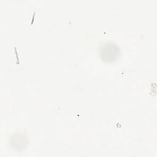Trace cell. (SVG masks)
<instances>
[{
    "label": "cell",
    "mask_w": 157,
    "mask_h": 157,
    "mask_svg": "<svg viewBox=\"0 0 157 157\" xmlns=\"http://www.w3.org/2000/svg\"><path fill=\"white\" fill-rule=\"evenodd\" d=\"M110 53L108 58V61H112L115 59L119 54V49L118 46L113 44H107L101 50V53Z\"/></svg>",
    "instance_id": "obj_1"
}]
</instances>
